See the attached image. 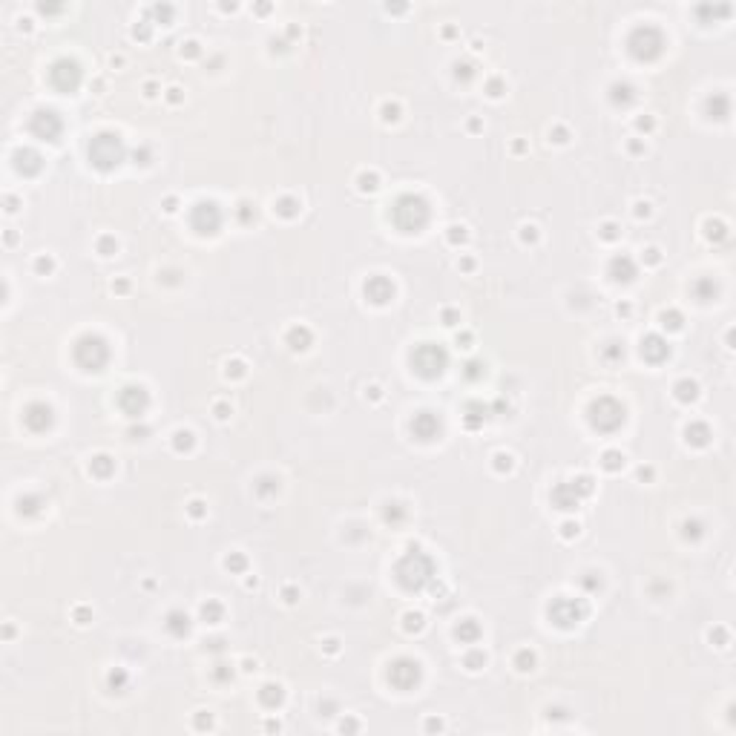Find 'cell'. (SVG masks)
Segmentation results:
<instances>
[{"label":"cell","instance_id":"9c48e42d","mask_svg":"<svg viewBox=\"0 0 736 736\" xmlns=\"http://www.w3.org/2000/svg\"><path fill=\"white\" fill-rule=\"evenodd\" d=\"M49 81L55 90L61 93H75L81 86V69L75 61H58L52 69H49Z\"/></svg>","mask_w":736,"mask_h":736},{"label":"cell","instance_id":"8fae6325","mask_svg":"<svg viewBox=\"0 0 736 736\" xmlns=\"http://www.w3.org/2000/svg\"><path fill=\"white\" fill-rule=\"evenodd\" d=\"M190 225H193L199 233H216L219 225H222V213L213 201H199L193 213H190Z\"/></svg>","mask_w":736,"mask_h":736},{"label":"cell","instance_id":"7c38bea8","mask_svg":"<svg viewBox=\"0 0 736 736\" xmlns=\"http://www.w3.org/2000/svg\"><path fill=\"white\" fill-rule=\"evenodd\" d=\"M29 130H32L35 136L43 138V141H55L58 136H61L64 124H61V119H58L52 110H38L32 115V124H29Z\"/></svg>","mask_w":736,"mask_h":736},{"label":"cell","instance_id":"ba28073f","mask_svg":"<svg viewBox=\"0 0 736 736\" xmlns=\"http://www.w3.org/2000/svg\"><path fill=\"white\" fill-rule=\"evenodd\" d=\"M584 615H587V607L572 598H558L550 604V618L558 627H576Z\"/></svg>","mask_w":736,"mask_h":736},{"label":"cell","instance_id":"7402d4cb","mask_svg":"<svg viewBox=\"0 0 736 736\" xmlns=\"http://www.w3.org/2000/svg\"><path fill=\"white\" fill-rule=\"evenodd\" d=\"M170 633L173 636H187V630H190V618L182 615V613H170V622H167Z\"/></svg>","mask_w":736,"mask_h":736},{"label":"cell","instance_id":"ffe728a7","mask_svg":"<svg viewBox=\"0 0 736 736\" xmlns=\"http://www.w3.org/2000/svg\"><path fill=\"white\" fill-rule=\"evenodd\" d=\"M610 276L615 279V282H630V279L636 276V268H633V262L627 256H615L610 262Z\"/></svg>","mask_w":736,"mask_h":736},{"label":"cell","instance_id":"4fadbf2b","mask_svg":"<svg viewBox=\"0 0 736 736\" xmlns=\"http://www.w3.org/2000/svg\"><path fill=\"white\" fill-rule=\"evenodd\" d=\"M147 391L141 386H127L121 394H119V406L127 411L130 417H141L144 415V408H147Z\"/></svg>","mask_w":736,"mask_h":736},{"label":"cell","instance_id":"8992f818","mask_svg":"<svg viewBox=\"0 0 736 736\" xmlns=\"http://www.w3.org/2000/svg\"><path fill=\"white\" fill-rule=\"evenodd\" d=\"M590 423L598 432H615L624 423V408L622 403H615L613 397H601L590 406Z\"/></svg>","mask_w":736,"mask_h":736},{"label":"cell","instance_id":"4dcf8cb0","mask_svg":"<svg viewBox=\"0 0 736 736\" xmlns=\"http://www.w3.org/2000/svg\"><path fill=\"white\" fill-rule=\"evenodd\" d=\"M228 567H233V569H242V567H245V558H242V555H236V558H228Z\"/></svg>","mask_w":736,"mask_h":736},{"label":"cell","instance_id":"e0dca14e","mask_svg":"<svg viewBox=\"0 0 736 736\" xmlns=\"http://www.w3.org/2000/svg\"><path fill=\"white\" fill-rule=\"evenodd\" d=\"M411 432H415L420 440H434L437 432H440V420L434 415H429V411H423V415H417L415 420H411Z\"/></svg>","mask_w":736,"mask_h":736},{"label":"cell","instance_id":"6da1fadb","mask_svg":"<svg viewBox=\"0 0 736 736\" xmlns=\"http://www.w3.org/2000/svg\"><path fill=\"white\" fill-rule=\"evenodd\" d=\"M391 219H394V225L406 230V233H417L426 228V222H429V204H426L420 196H400L394 201V208H391Z\"/></svg>","mask_w":736,"mask_h":736},{"label":"cell","instance_id":"ac0fdd59","mask_svg":"<svg viewBox=\"0 0 736 736\" xmlns=\"http://www.w3.org/2000/svg\"><path fill=\"white\" fill-rule=\"evenodd\" d=\"M14 167H18L23 175H35L40 170V156L32 150H18L14 153Z\"/></svg>","mask_w":736,"mask_h":736},{"label":"cell","instance_id":"4316f807","mask_svg":"<svg viewBox=\"0 0 736 736\" xmlns=\"http://www.w3.org/2000/svg\"><path fill=\"white\" fill-rule=\"evenodd\" d=\"M515 665H518V670H532V665H535V656L529 653V650H521V653H518V659H515Z\"/></svg>","mask_w":736,"mask_h":736},{"label":"cell","instance_id":"1f68e13d","mask_svg":"<svg viewBox=\"0 0 736 736\" xmlns=\"http://www.w3.org/2000/svg\"><path fill=\"white\" fill-rule=\"evenodd\" d=\"M291 208H293V201H282V204H279V210H282L285 216H291V213H293Z\"/></svg>","mask_w":736,"mask_h":736},{"label":"cell","instance_id":"30bf717a","mask_svg":"<svg viewBox=\"0 0 736 736\" xmlns=\"http://www.w3.org/2000/svg\"><path fill=\"white\" fill-rule=\"evenodd\" d=\"M389 682L397 687V690H411L417 682H420V665L411 659H397L391 670H389Z\"/></svg>","mask_w":736,"mask_h":736},{"label":"cell","instance_id":"5bb4252c","mask_svg":"<svg viewBox=\"0 0 736 736\" xmlns=\"http://www.w3.org/2000/svg\"><path fill=\"white\" fill-rule=\"evenodd\" d=\"M23 423H26L32 432H47L49 426H52V408H49L47 403H32V406H26V411H23Z\"/></svg>","mask_w":736,"mask_h":736},{"label":"cell","instance_id":"f546056e","mask_svg":"<svg viewBox=\"0 0 736 736\" xmlns=\"http://www.w3.org/2000/svg\"><path fill=\"white\" fill-rule=\"evenodd\" d=\"M107 461H110V458H95V461H93V469H95V472H98L101 478H104V475L110 472V463H107Z\"/></svg>","mask_w":736,"mask_h":736},{"label":"cell","instance_id":"44dd1931","mask_svg":"<svg viewBox=\"0 0 736 736\" xmlns=\"http://www.w3.org/2000/svg\"><path fill=\"white\" fill-rule=\"evenodd\" d=\"M259 702L265 704V708H276V704H282V687L279 685H265L259 690Z\"/></svg>","mask_w":736,"mask_h":736},{"label":"cell","instance_id":"277c9868","mask_svg":"<svg viewBox=\"0 0 736 736\" xmlns=\"http://www.w3.org/2000/svg\"><path fill=\"white\" fill-rule=\"evenodd\" d=\"M397 578L408 590H420V587L432 578V561L423 552H408L400 564H397Z\"/></svg>","mask_w":736,"mask_h":736},{"label":"cell","instance_id":"7a4b0ae2","mask_svg":"<svg viewBox=\"0 0 736 736\" xmlns=\"http://www.w3.org/2000/svg\"><path fill=\"white\" fill-rule=\"evenodd\" d=\"M121 158H124V144H121L119 136H112V132H101V136L93 138V144H90V161H93L98 170L119 167Z\"/></svg>","mask_w":736,"mask_h":736},{"label":"cell","instance_id":"2e32d148","mask_svg":"<svg viewBox=\"0 0 736 736\" xmlns=\"http://www.w3.org/2000/svg\"><path fill=\"white\" fill-rule=\"evenodd\" d=\"M641 357L647 360V363H665L667 357H670V345L661 340V336H656V334H650V336H644V343H641Z\"/></svg>","mask_w":736,"mask_h":736},{"label":"cell","instance_id":"9a60e30c","mask_svg":"<svg viewBox=\"0 0 736 736\" xmlns=\"http://www.w3.org/2000/svg\"><path fill=\"white\" fill-rule=\"evenodd\" d=\"M365 297L371 299L374 305H386V302L394 297L391 279H386V276H371V279L365 282Z\"/></svg>","mask_w":736,"mask_h":736},{"label":"cell","instance_id":"d4e9b609","mask_svg":"<svg viewBox=\"0 0 736 736\" xmlns=\"http://www.w3.org/2000/svg\"><path fill=\"white\" fill-rule=\"evenodd\" d=\"M687 440H694L696 446H702V443H708V426H702V423H696V426H690L687 429Z\"/></svg>","mask_w":736,"mask_h":736},{"label":"cell","instance_id":"603a6c76","mask_svg":"<svg viewBox=\"0 0 736 736\" xmlns=\"http://www.w3.org/2000/svg\"><path fill=\"white\" fill-rule=\"evenodd\" d=\"M454 633H458V639H463V641H475L480 636V627L472 622V618H466V622L458 624V630H454Z\"/></svg>","mask_w":736,"mask_h":736},{"label":"cell","instance_id":"484cf974","mask_svg":"<svg viewBox=\"0 0 736 736\" xmlns=\"http://www.w3.org/2000/svg\"><path fill=\"white\" fill-rule=\"evenodd\" d=\"M676 391H679V400H696V382H679L676 386Z\"/></svg>","mask_w":736,"mask_h":736},{"label":"cell","instance_id":"f1b7e54d","mask_svg":"<svg viewBox=\"0 0 736 736\" xmlns=\"http://www.w3.org/2000/svg\"><path fill=\"white\" fill-rule=\"evenodd\" d=\"M201 613H204V618H210V622H219V615H222V607H219V604H204Z\"/></svg>","mask_w":736,"mask_h":736},{"label":"cell","instance_id":"cb8c5ba5","mask_svg":"<svg viewBox=\"0 0 736 736\" xmlns=\"http://www.w3.org/2000/svg\"><path fill=\"white\" fill-rule=\"evenodd\" d=\"M288 343H291V348H308V343H311V334H308V328H293L291 334H288Z\"/></svg>","mask_w":736,"mask_h":736},{"label":"cell","instance_id":"836d02e7","mask_svg":"<svg viewBox=\"0 0 736 736\" xmlns=\"http://www.w3.org/2000/svg\"><path fill=\"white\" fill-rule=\"evenodd\" d=\"M572 532H576V535H578V526H572V524H567V526H564V535H567V538H569V535H572Z\"/></svg>","mask_w":736,"mask_h":736},{"label":"cell","instance_id":"d6a6232c","mask_svg":"<svg viewBox=\"0 0 736 736\" xmlns=\"http://www.w3.org/2000/svg\"><path fill=\"white\" fill-rule=\"evenodd\" d=\"M43 268L49 271V268H52V262H49V259H38V271H43Z\"/></svg>","mask_w":736,"mask_h":736},{"label":"cell","instance_id":"5b68a950","mask_svg":"<svg viewBox=\"0 0 736 736\" xmlns=\"http://www.w3.org/2000/svg\"><path fill=\"white\" fill-rule=\"evenodd\" d=\"M110 360V348L101 336H81L75 343V363L84 371H101Z\"/></svg>","mask_w":736,"mask_h":736},{"label":"cell","instance_id":"3957f363","mask_svg":"<svg viewBox=\"0 0 736 736\" xmlns=\"http://www.w3.org/2000/svg\"><path fill=\"white\" fill-rule=\"evenodd\" d=\"M446 363H449L446 351L440 345H434V343H423V345H417L415 351H411V365H415V371L420 377H426V380L443 374Z\"/></svg>","mask_w":736,"mask_h":736},{"label":"cell","instance_id":"52a82bcc","mask_svg":"<svg viewBox=\"0 0 736 736\" xmlns=\"http://www.w3.org/2000/svg\"><path fill=\"white\" fill-rule=\"evenodd\" d=\"M661 47H665V38H661V32L653 26H641L630 35V52L636 55L639 61H653V58H659Z\"/></svg>","mask_w":736,"mask_h":736},{"label":"cell","instance_id":"d6986e66","mask_svg":"<svg viewBox=\"0 0 736 736\" xmlns=\"http://www.w3.org/2000/svg\"><path fill=\"white\" fill-rule=\"evenodd\" d=\"M552 500H555V506H558V509H572V506L578 504V492H576V487H572V483H561V487H555Z\"/></svg>","mask_w":736,"mask_h":736},{"label":"cell","instance_id":"83f0119b","mask_svg":"<svg viewBox=\"0 0 736 736\" xmlns=\"http://www.w3.org/2000/svg\"><path fill=\"white\" fill-rule=\"evenodd\" d=\"M622 463H624V458H622L618 452H607V454H604V466H607V469H618Z\"/></svg>","mask_w":736,"mask_h":736}]
</instances>
